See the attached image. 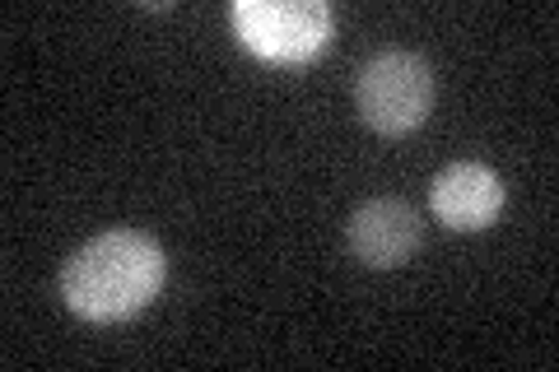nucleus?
Wrapping results in <instances>:
<instances>
[{
    "label": "nucleus",
    "instance_id": "1",
    "mask_svg": "<svg viewBox=\"0 0 559 372\" xmlns=\"http://www.w3.org/2000/svg\"><path fill=\"white\" fill-rule=\"evenodd\" d=\"M168 279V256L140 228H108L80 247L61 271L66 308L94 326L131 322L159 298Z\"/></svg>",
    "mask_w": 559,
    "mask_h": 372
},
{
    "label": "nucleus",
    "instance_id": "2",
    "mask_svg": "<svg viewBox=\"0 0 559 372\" xmlns=\"http://www.w3.org/2000/svg\"><path fill=\"white\" fill-rule=\"evenodd\" d=\"M355 108L378 135H411L433 112V70L415 51H378L355 80Z\"/></svg>",
    "mask_w": 559,
    "mask_h": 372
},
{
    "label": "nucleus",
    "instance_id": "3",
    "mask_svg": "<svg viewBox=\"0 0 559 372\" xmlns=\"http://www.w3.org/2000/svg\"><path fill=\"white\" fill-rule=\"evenodd\" d=\"M229 20L238 43L275 65H304L331 43V10L322 0H238Z\"/></svg>",
    "mask_w": 559,
    "mask_h": 372
},
{
    "label": "nucleus",
    "instance_id": "4",
    "mask_svg": "<svg viewBox=\"0 0 559 372\" xmlns=\"http://www.w3.org/2000/svg\"><path fill=\"white\" fill-rule=\"evenodd\" d=\"M419 238H425V224H419L415 205H406L401 196H378L364 201L345 224V247L349 256L369 271H396L419 252Z\"/></svg>",
    "mask_w": 559,
    "mask_h": 372
},
{
    "label": "nucleus",
    "instance_id": "5",
    "mask_svg": "<svg viewBox=\"0 0 559 372\" xmlns=\"http://www.w3.org/2000/svg\"><path fill=\"white\" fill-rule=\"evenodd\" d=\"M503 201H509L503 177L489 164H471V158L448 164L429 187L433 219L452 228V233H480V228H489L503 215Z\"/></svg>",
    "mask_w": 559,
    "mask_h": 372
}]
</instances>
